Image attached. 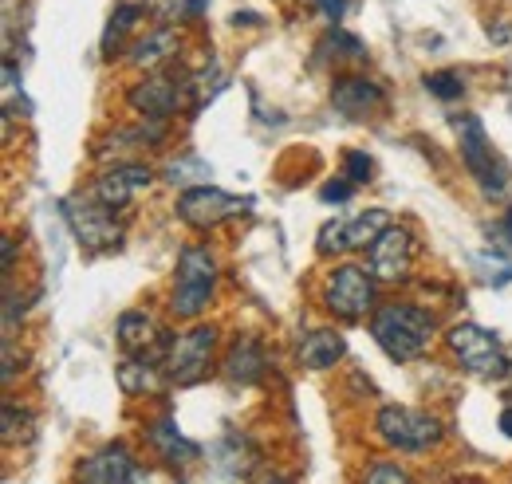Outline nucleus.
Here are the masks:
<instances>
[{
  "mask_svg": "<svg viewBox=\"0 0 512 484\" xmlns=\"http://www.w3.org/2000/svg\"><path fill=\"white\" fill-rule=\"evenodd\" d=\"M371 335L394 363L422 359L434 339V315L418 303H383L371 315Z\"/></svg>",
  "mask_w": 512,
  "mask_h": 484,
  "instance_id": "nucleus-1",
  "label": "nucleus"
},
{
  "mask_svg": "<svg viewBox=\"0 0 512 484\" xmlns=\"http://www.w3.org/2000/svg\"><path fill=\"white\" fill-rule=\"evenodd\" d=\"M453 130H457V138H461V162H465V170L473 174V182L481 185V193H485V197H505V189H509V170H505V162L497 158V150H493V142H489L481 119H477V115H453Z\"/></svg>",
  "mask_w": 512,
  "mask_h": 484,
  "instance_id": "nucleus-2",
  "label": "nucleus"
},
{
  "mask_svg": "<svg viewBox=\"0 0 512 484\" xmlns=\"http://www.w3.org/2000/svg\"><path fill=\"white\" fill-rule=\"evenodd\" d=\"M446 347L453 351V359L465 366L469 374H477V378H489V382L509 378L512 366H509L505 347H501V339L489 335V331L477 327V323H457V327H449Z\"/></svg>",
  "mask_w": 512,
  "mask_h": 484,
  "instance_id": "nucleus-3",
  "label": "nucleus"
},
{
  "mask_svg": "<svg viewBox=\"0 0 512 484\" xmlns=\"http://www.w3.org/2000/svg\"><path fill=\"white\" fill-rule=\"evenodd\" d=\"M64 221L71 237L83 244L87 252H115L123 244V225L115 221V209L103 205L95 193L87 197H67Z\"/></svg>",
  "mask_w": 512,
  "mask_h": 484,
  "instance_id": "nucleus-4",
  "label": "nucleus"
},
{
  "mask_svg": "<svg viewBox=\"0 0 512 484\" xmlns=\"http://www.w3.org/2000/svg\"><path fill=\"white\" fill-rule=\"evenodd\" d=\"M213 284H217V260L209 256V248H186L178 256V276H174L170 311L178 319H197L205 311L209 296H213Z\"/></svg>",
  "mask_w": 512,
  "mask_h": 484,
  "instance_id": "nucleus-5",
  "label": "nucleus"
},
{
  "mask_svg": "<svg viewBox=\"0 0 512 484\" xmlns=\"http://www.w3.org/2000/svg\"><path fill=\"white\" fill-rule=\"evenodd\" d=\"M213 347H217V327H205V323L174 335L166 343V355H162L166 382H174V386L201 382L209 374V363H213Z\"/></svg>",
  "mask_w": 512,
  "mask_h": 484,
  "instance_id": "nucleus-6",
  "label": "nucleus"
},
{
  "mask_svg": "<svg viewBox=\"0 0 512 484\" xmlns=\"http://www.w3.org/2000/svg\"><path fill=\"white\" fill-rule=\"evenodd\" d=\"M375 429L390 449H402V453H426V449L442 445V437H446L438 418L410 410V406H383L375 418Z\"/></svg>",
  "mask_w": 512,
  "mask_h": 484,
  "instance_id": "nucleus-7",
  "label": "nucleus"
},
{
  "mask_svg": "<svg viewBox=\"0 0 512 484\" xmlns=\"http://www.w3.org/2000/svg\"><path fill=\"white\" fill-rule=\"evenodd\" d=\"M323 303L335 319H347V323L363 319L375 307V276L359 264H339L323 288Z\"/></svg>",
  "mask_w": 512,
  "mask_h": 484,
  "instance_id": "nucleus-8",
  "label": "nucleus"
},
{
  "mask_svg": "<svg viewBox=\"0 0 512 484\" xmlns=\"http://www.w3.org/2000/svg\"><path fill=\"white\" fill-rule=\"evenodd\" d=\"M249 205H253L249 197H233V193H225L217 185H193V189H186L178 197L174 209H178V217L186 225H193V229H217V225L249 213Z\"/></svg>",
  "mask_w": 512,
  "mask_h": 484,
  "instance_id": "nucleus-9",
  "label": "nucleus"
},
{
  "mask_svg": "<svg viewBox=\"0 0 512 484\" xmlns=\"http://www.w3.org/2000/svg\"><path fill=\"white\" fill-rule=\"evenodd\" d=\"M186 95H193V75H174V71H162V75H150L142 79L134 91L127 95V103L150 122H166L182 103Z\"/></svg>",
  "mask_w": 512,
  "mask_h": 484,
  "instance_id": "nucleus-10",
  "label": "nucleus"
},
{
  "mask_svg": "<svg viewBox=\"0 0 512 484\" xmlns=\"http://www.w3.org/2000/svg\"><path fill=\"white\" fill-rule=\"evenodd\" d=\"M414 264V237L406 229L386 225L375 241L367 244V272L375 284H402Z\"/></svg>",
  "mask_w": 512,
  "mask_h": 484,
  "instance_id": "nucleus-11",
  "label": "nucleus"
},
{
  "mask_svg": "<svg viewBox=\"0 0 512 484\" xmlns=\"http://www.w3.org/2000/svg\"><path fill=\"white\" fill-rule=\"evenodd\" d=\"M150 473L134 465L127 445H103L95 457H87L79 465V481L91 484H123V481H146Z\"/></svg>",
  "mask_w": 512,
  "mask_h": 484,
  "instance_id": "nucleus-12",
  "label": "nucleus"
},
{
  "mask_svg": "<svg viewBox=\"0 0 512 484\" xmlns=\"http://www.w3.org/2000/svg\"><path fill=\"white\" fill-rule=\"evenodd\" d=\"M383 103H386L383 87L375 79H363V75H343L331 87V107L339 115H347V119H367V115L383 111Z\"/></svg>",
  "mask_w": 512,
  "mask_h": 484,
  "instance_id": "nucleus-13",
  "label": "nucleus"
},
{
  "mask_svg": "<svg viewBox=\"0 0 512 484\" xmlns=\"http://www.w3.org/2000/svg\"><path fill=\"white\" fill-rule=\"evenodd\" d=\"M150 166H142V162H123V166H115V170H103L95 185H91V193L103 201V205H111V209H123L134 201V193L138 189H146L150 185Z\"/></svg>",
  "mask_w": 512,
  "mask_h": 484,
  "instance_id": "nucleus-14",
  "label": "nucleus"
},
{
  "mask_svg": "<svg viewBox=\"0 0 512 484\" xmlns=\"http://www.w3.org/2000/svg\"><path fill=\"white\" fill-rule=\"evenodd\" d=\"M225 378L229 382H241V386H253L264 378V370H268V355H264V347H260V339L256 335H241L229 351H225Z\"/></svg>",
  "mask_w": 512,
  "mask_h": 484,
  "instance_id": "nucleus-15",
  "label": "nucleus"
},
{
  "mask_svg": "<svg viewBox=\"0 0 512 484\" xmlns=\"http://www.w3.org/2000/svg\"><path fill=\"white\" fill-rule=\"evenodd\" d=\"M150 445L162 453V461H166L170 469H186V465H193V461L201 457V445H197V441H190V437L178 429V422H174L170 414L150 425Z\"/></svg>",
  "mask_w": 512,
  "mask_h": 484,
  "instance_id": "nucleus-16",
  "label": "nucleus"
},
{
  "mask_svg": "<svg viewBox=\"0 0 512 484\" xmlns=\"http://www.w3.org/2000/svg\"><path fill=\"white\" fill-rule=\"evenodd\" d=\"M158 323L146 315V311H123L119 315V343L127 355H142V359H154V351L162 347L158 339Z\"/></svg>",
  "mask_w": 512,
  "mask_h": 484,
  "instance_id": "nucleus-17",
  "label": "nucleus"
},
{
  "mask_svg": "<svg viewBox=\"0 0 512 484\" xmlns=\"http://www.w3.org/2000/svg\"><path fill=\"white\" fill-rule=\"evenodd\" d=\"M213 465L221 477H249L256 469V449L249 437L241 433H225L217 445H213Z\"/></svg>",
  "mask_w": 512,
  "mask_h": 484,
  "instance_id": "nucleus-18",
  "label": "nucleus"
},
{
  "mask_svg": "<svg viewBox=\"0 0 512 484\" xmlns=\"http://www.w3.org/2000/svg\"><path fill=\"white\" fill-rule=\"evenodd\" d=\"M115 374H119L123 394H130V398H138V394H154V390L162 386V378H166L162 366H154V359H142V355H127Z\"/></svg>",
  "mask_w": 512,
  "mask_h": 484,
  "instance_id": "nucleus-19",
  "label": "nucleus"
},
{
  "mask_svg": "<svg viewBox=\"0 0 512 484\" xmlns=\"http://www.w3.org/2000/svg\"><path fill=\"white\" fill-rule=\"evenodd\" d=\"M343 351H347V343L339 331H312L300 343V363L312 366V370H331L343 359Z\"/></svg>",
  "mask_w": 512,
  "mask_h": 484,
  "instance_id": "nucleus-20",
  "label": "nucleus"
},
{
  "mask_svg": "<svg viewBox=\"0 0 512 484\" xmlns=\"http://www.w3.org/2000/svg\"><path fill=\"white\" fill-rule=\"evenodd\" d=\"M174 52H178V32H174V28H154L150 36L134 40V48H130V63L150 71V67H158V63L170 60Z\"/></svg>",
  "mask_w": 512,
  "mask_h": 484,
  "instance_id": "nucleus-21",
  "label": "nucleus"
},
{
  "mask_svg": "<svg viewBox=\"0 0 512 484\" xmlns=\"http://www.w3.org/2000/svg\"><path fill=\"white\" fill-rule=\"evenodd\" d=\"M386 225H390V213H386V209H367V213H359V217L347 221V229H343L347 248H367V244L383 233Z\"/></svg>",
  "mask_w": 512,
  "mask_h": 484,
  "instance_id": "nucleus-22",
  "label": "nucleus"
},
{
  "mask_svg": "<svg viewBox=\"0 0 512 484\" xmlns=\"http://www.w3.org/2000/svg\"><path fill=\"white\" fill-rule=\"evenodd\" d=\"M138 16H142L138 4H119V8L111 12V24H107V32H103V56H115V52L123 48V36L138 24Z\"/></svg>",
  "mask_w": 512,
  "mask_h": 484,
  "instance_id": "nucleus-23",
  "label": "nucleus"
},
{
  "mask_svg": "<svg viewBox=\"0 0 512 484\" xmlns=\"http://www.w3.org/2000/svg\"><path fill=\"white\" fill-rule=\"evenodd\" d=\"M201 4H205V0H146V8H150L158 20H166V24L190 20V16L201 12Z\"/></svg>",
  "mask_w": 512,
  "mask_h": 484,
  "instance_id": "nucleus-24",
  "label": "nucleus"
},
{
  "mask_svg": "<svg viewBox=\"0 0 512 484\" xmlns=\"http://www.w3.org/2000/svg\"><path fill=\"white\" fill-rule=\"evenodd\" d=\"M426 91L434 95V99H461L465 95V79L457 75V71H430L426 75Z\"/></svg>",
  "mask_w": 512,
  "mask_h": 484,
  "instance_id": "nucleus-25",
  "label": "nucleus"
},
{
  "mask_svg": "<svg viewBox=\"0 0 512 484\" xmlns=\"http://www.w3.org/2000/svg\"><path fill=\"white\" fill-rule=\"evenodd\" d=\"M197 178H209V166L201 162V158H178V162H170L166 166V182H197Z\"/></svg>",
  "mask_w": 512,
  "mask_h": 484,
  "instance_id": "nucleus-26",
  "label": "nucleus"
},
{
  "mask_svg": "<svg viewBox=\"0 0 512 484\" xmlns=\"http://www.w3.org/2000/svg\"><path fill=\"white\" fill-rule=\"evenodd\" d=\"M323 48H335V52H327V56H343V60H363V56H367V48H363L355 36H347V32H331V36L323 40Z\"/></svg>",
  "mask_w": 512,
  "mask_h": 484,
  "instance_id": "nucleus-27",
  "label": "nucleus"
},
{
  "mask_svg": "<svg viewBox=\"0 0 512 484\" xmlns=\"http://www.w3.org/2000/svg\"><path fill=\"white\" fill-rule=\"evenodd\" d=\"M343 229H347V221H327L320 229V256H335V252H347V237H343Z\"/></svg>",
  "mask_w": 512,
  "mask_h": 484,
  "instance_id": "nucleus-28",
  "label": "nucleus"
},
{
  "mask_svg": "<svg viewBox=\"0 0 512 484\" xmlns=\"http://www.w3.org/2000/svg\"><path fill=\"white\" fill-rule=\"evenodd\" d=\"M343 166H347V182H355V185L371 182V174H375V162H371L363 150H351V154L343 158Z\"/></svg>",
  "mask_w": 512,
  "mask_h": 484,
  "instance_id": "nucleus-29",
  "label": "nucleus"
},
{
  "mask_svg": "<svg viewBox=\"0 0 512 484\" xmlns=\"http://www.w3.org/2000/svg\"><path fill=\"white\" fill-rule=\"evenodd\" d=\"M351 189H355V182H327L320 189V201H327V205H331V201H335V205H343V201L351 197Z\"/></svg>",
  "mask_w": 512,
  "mask_h": 484,
  "instance_id": "nucleus-30",
  "label": "nucleus"
},
{
  "mask_svg": "<svg viewBox=\"0 0 512 484\" xmlns=\"http://www.w3.org/2000/svg\"><path fill=\"white\" fill-rule=\"evenodd\" d=\"M367 481H406V469H398V465H375V469H367Z\"/></svg>",
  "mask_w": 512,
  "mask_h": 484,
  "instance_id": "nucleus-31",
  "label": "nucleus"
},
{
  "mask_svg": "<svg viewBox=\"0 0 512 484\" xmlns=\"http://www.w3.org/2000/svg\"><path fill=\"white\" fill-rule=\"evenodd\" d=\"M316 4H320V12L327 16V20H339V16H343V8H347L343 0H316Z\"/></svg>",
  "mask_w": 512,
  "mask_h": 484,
  "instance_id": "nucleus-32",
  "label": "nucleus"
},
{
  "mask_svg": "<svg viewBox=\"0 0 512 484\" xmlns=\"http://www.w3.org/2000/svg\"><path fill=\"white\" fill-rule=\"evenodd\" d=\"M501 429H505V433L512 437V406L505 410V414H501Z\"/></svg>",
  "mask_w": 512,
  "mask_h": 484,
  "instance_id": "nucleus-33",
  "label": "nucleus"
}]
</instances>
